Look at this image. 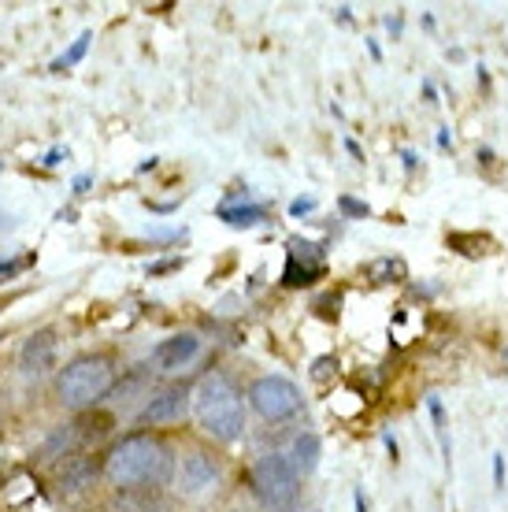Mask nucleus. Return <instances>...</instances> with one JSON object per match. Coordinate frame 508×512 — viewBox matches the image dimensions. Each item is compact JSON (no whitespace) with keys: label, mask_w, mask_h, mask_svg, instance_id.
I'll use <instances>...</instances> for the list:
<instances>
[{"label":"nucleus","mask_w":508,"mask_h":512,"mask_svg":"<svg viewBox=\"0 0 508 512\" xmlns=\"http://www.w3.org/2000/svg\"><path fill=\"white\" fill-rule=\"evenodd\" d=\"M245 397H249L256 416L267 423H282L301 412V390L286 375H260Z\"/></svg>","instance_id":"nucleus-5"},{"label":"nucleus","mask_w":508,"mask_h":512,"mask_svg":"<svg viewBox=\"0 0 508 512\" xmlns=\"http://www.w3.org/2000/svg\"><path fill=\"white\" fill-rule=\"evenodd\" d=\"M89 182H93V179H89V175H78V179H75V193H86Z\"/></svg>","instance_id":"nucleus-19"},{"label":"nucleus","mask_w":508,"mask_h":512,"mask_svg":"<svg viewBox=\"0 0 508 512\" xmlns=\"http://www.w3.org/2000/svg\"><path fill=\"white\" fill-rule=\"evenodd\" d=\"M104 479L119 490H164L178 475L175 449L156 435H127L119 438L101 464Z\"/></svg>","instance_id":"nucleus-1"},{"label":"nucleus","mask_w":508,"mask_h":512,"mask_svg":"<svg viewBox=\"0 0 508 512\" xmlns=\"http://www.w3.org/2000/svg\"><path fill=\"white\" fill-rule=\"evenodd\" d=\"M319 271H323V264H308L305 256H297V253H290V260H286V275H282V282L286 286H308L312 279H319Z\"/></svg>","instance_id":"nucleus-13"},{"label":"nucleus","mask_w":508,"mask_h":512,"mask_svg":"<svg viewBox=\"0 0 508 512\" xmlns=\"http://www.w3.org/2000/svg\"><path fill=\"white\" fill-rule=\"evenodd\" d=\"M190 401H193L190 386H182V383L164 386V390L149 394L145 409H141V423H178V420H186Z\"/></svg>","instance_id":"nucleus-7"},{"label":"nucleus","mask_w":508,"mask_h":512,"mask_svg":"<svg viewBox=\"0 0 508 512\" xmlns=\"http://www.w3.org/2000/svg\"><path fill=\"white\" fill-rule=\"evenodd\" d=\"M356 512H368V505H364V494L356 490Z\"/></svg>","instance_id":"nucleus-22"},{"label":"nucleus","mask_w":508,"mask_h":512,"mask_svg":"<svg viewBox=\"0 0 508 512\" xmlns=\"http://www.w3.org/2000/svg\"><path fill=\"white\" fill-rule=\"evenodd\" d=\"M193 412L208 438H216L223 446L238 442L245 435V401L234 379L223 372L204 375L201 386L193 390Z\"/></svg>","instance_id":"nucleus-2"},{"label":"nucleus","mask_w":508,"mask_h":512,"mask_svg":"<svg viewBox=\"0 0 508 512\" xmlns=\"http://www.w3.org/2000/svg\"><path fill=\"white\" fill-rule=\"evenodd\" d=\"M97 475H104L101 468H97V461L93 457H67L64 468L56 472V490H60V498H82L93 483H97Z\"/></svg>","instance_id":"nucleus-10"},{"label":"nucleus","mask_w":508,"mask_h":512,"mask_svg":"<svg viewBox=\"0 0 508 512\" xmlns=\"http://www.w3.org/2000/svg\"><path fill=\"white\" fill-rule=\"evenodd\" d=\"M219 219L230 223V227H256V223L267 219V212L264 205H223L219 208Z\"/></svg>","instance_id":"nucleus-12"},{"label":"nucleus","mask_w":508,"mask_h":512,"mask_svg":"<svg viewBox=\"0 0 508 512\" xmlns=\"http://www.w3.org/2000/svg\"><path fill=\"white\" fill-rule=\"evenodd\" d=\"M319 453H323V446H319L316 435H297L286 457H290L293 472L297 475H312L319 468Z\"/></svg>","instance_id":"nucleus-11"},{"label":"nucleus","mask_w":508,"mask_h":512,"mask_svg":"<svg viewBox=\"0 0 508 512\" xmlns=\"http://www.w3.org/2000/svg\"><path fill=\"white\" fill-rule=\"evenodd\" d=\"M197 353H201V338L190 331H182V334L164 338V342L153 349V364L160 372H182V368H190L193 360H197Z\"/></svg>","instance_id":"nucleus-9"},{"label":"nucleus","mask_w":508,"mask_h":512,"mask_svg":"<svg viewBox=\"0 0 508 512\" xmlns=\"http://www.w3.org/2000/svg\"><path fill=\"white\" fill-rule=\"evenodd\" d=\"M327 368L334 372V360H331V357H319V360H316V372H312V379H316V383H323V379H327Z\"/></svg>","instance_id":"nucleus-17"},{"label":"nucleus","mask_w":508,"mask_h":512,"mask_svg":"<svg viewBox=\"0 0 508 512\" xmlns=\"http://www.w3.org/2000/svg\"><path fill=\"white\" fill-rule=\"evenodd\" d=\"M89 41H93V34H82V38H78L75 45H71V49H67L64 56H60V60H56V64H52V71H64V67L78 64V60H82V56H86Z\"/></svg>","instance_id":"nucleus-14"},{"label":"nucleus","mask_w":508,"mask_h":512,"mask_svg":"<svg viewBox=\"0 0 508 512\" xmlns=\"http://www.w3.org/2000/svg\"><path fill=\"white\" fill-rule=\"evenodd\" d=\"M115 386V360L104 353H89V357H75L60 375V401L67 409H93L101 397L112 394Z\"/></svg>","instance_id":"nucleus-3"},{"label":"nucleus","mask_w":508,"mask_h":512,"mask_svg":"<svg viewBox=\"0 0 508 512\" xmlns=\"http://www.w3.org/2000/svg\"><path fill=\"white\" fill-rule=\"evenodd\" d=\"M338 208H342L349 219H364L371 216V208L364 205V201H356V197H338Z\"/></svg>","instance_id":"nucleus-15"},{"label":"nucleus","mask_w":508,"mask_h":512,"mask_svg":"<svg viewBox=\"0 0 508 512\" xmlns=\"http://www.w3.org/2000/svg\"><path fill=\"white\" fill-rule=\"evenodd\" d=\"M15 271H19V264H0V275H4V279H8V275H15Z\"/></svg>","instance_id":"nucleus-21"},{"label":"nucleus","mask_w":508,"mask_h":512,"mask_svg":"<svg viewBox=\"0 0 508 512\" xmlns=\"http://www.w3.org/2000/svg\"><path fill=\"white\" fill-rule=\"evenodd\" d=\"M345 149H349V153H353V156H356V160H364V153H360V145H356V141H353V138L345 141Z\"/></svg>","instance_id":"nucleus-20"},{"label":"nucleus","mask_w":508,"mask_h":512,"mask_svg":"<svg viewBox=\"0 0 508 512\" xmlns=\"http://www.w3.org/2000/svg\"><path fill=\"white\" fill-rule=\"evenodd\" d=\"M312 208H316V201H312V197H297V201L290 205V216H308Z\"/></svg>","instance_id":"nucleus-16"},{"label":"nucleus","mask_w":508,"mask_h":512,"mask_svg":"<svg viewBox=\"0 0 508 512\" xmlns=\"http://www.w3.org/2000/svg\"><path fill=\"white\" fill-rule=\"evenodd\" d=\"M253 494L267 512H293L301 501V475L293 472L286 453H264L253 464Z\"/></svg>","instance_id":"nucleus-4"},{"label":"nucleus","mask_w":508,"mask_h":512,"mask_svg":"<svg viewBox=\"0 0 508 512\" xmlns=\"http://www.w3.org/2000/svg\"><path fill=\"white\" fill-rule=\"evenodd\" d=\"M505 357H508V349H505Z\"/></svg>","instance_id":"nucleus-23"},{"label":"nucleus","mask_w":508,"mask_h":512,"mask_svg":"<svg viewBox=\"0 0 508 512\" xmlns=\"http://www.w3.org/2000/svg\"><path fill=\"white\" fill-rule=\"evenodd\" d=\"M501 479H505V461L501 457H494V483L501 487Z\"/></svg>","instance_id":"nucleus-18"},{"label":"nucleus","mask_w":508,"mask_h":512,"mask_svg":"<svg viewBox=\"0 0 508 512\" xmlns=\"http://www.w3.org/2000/svg\"><path fill=\"white\" fill-rule=\"evenodd\" d=\"M219 479H223V472H219L216 457H208V453H201V449H193V453L182 457L178 487H182L186 498H201V494H208V490H216Z\"/></svg>","instance_id":"nucleus-6"},{"label":"nucleus","mask_w":508,"mask_h":512,"mask_svg":"<svg viewBox=\"0 0 508 512\" xmlns=\"http://www.w3.org/2000/svg\"><path fill=\"white\" fill-rule=\"evenodd\" d=\"M56 353H60L56 331H34L19 349V372L26 379H45L56 368Z\"/></svg>","instance_id":"nucleus-8"}]
</instances>
